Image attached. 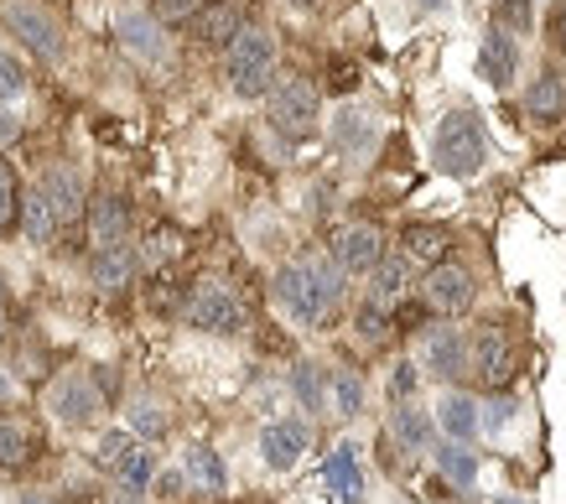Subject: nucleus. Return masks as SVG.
I'll use <instances>...</instances> for the list:
<instances>
[{
  "label": "nucleus",
  "instance_id": "nucleus-1",
  "mask_svg": "<svg viewBox=\"0 0 566 504\" xmlns=\"http://www.w3.org/2000/svg\"><path fill=\"white\" fill-rule=\"evenodd\" d=\"M275 302L302 328H323L327 317L338 313V302H344V271L323 261V255H302V261L275 271Z\"/></svg>",
  "mask_w": 566,
  "mask_h": 504
},
{
  "label": "nucleus",
  "instance_id": "nucleus-2",
  "mask_svg": "<svg viewBox=\"0 0 566 504\" xmlns=\"http://www.w3.org/2000/svg\"><path fill=\"white\" fill-rule=\"evenodd\" d=\"M431 161H437V172H447V177H479L483 172V161H489V130H483L479 109H452V115L437 125Z\"/></svg>",
  "mask_w": 566,
  "mask_h": 504
},
{
  "label": "nucleus",
  "instance_id": "nucleus-3",
  "mask_svg": "<svg viewBox=\"0 0 566 504\" xmlns=\"http://www.w3.org/2000/svg\"><path fill=\"white\" fill-rule=\"evenodd\" d=\"M275 78V42L260 27H240L229 36V88L240 99H260Z\"/></svg>",
  "mask_w": 566,
  "mask_h": 504
},
{
  "label": "nucleus",
  "instance_id": "nucleus-4",
  "mask_svg": "<svg viewBox=\"0 0 566 504\" xmlns=\"http://www.w3.org/2000/svg\"><path fill=\"white\" fill-rule=\"evenodd\" d=\"M265 109H271V125L286 140H307L312 130H317L323 99H317V84H312V78L286 73V78H275V84L265 88Z\"/></svg>",
  "mask_w": 566,
  "mask_h": 504
},
{
  "label": "nucleus",
  "instance_id": "nucleus-5",
  "mask_svg": "<svg viewBox=\"0 0 566 504\" xmlns=\"http://www.w3.org/2000/svg\"><path fill=\"white\" fill-rule=\"evenodd\" d=\"M468 375L479 380V390H510L515 385V375H520V348H515V338L504 328H479L473 333V344H468Z\"/></svg>",
  "mask_w": 566,
  "mask_h": 504
},
{
  "label": "nucleus",
  "instance_id": "nucleus-6",
  "mask_svg": "<svg viewBox=\"0 0 566 504\" xmlns=\"http://www.w3.org/2000/svg\"><path fill=\"white\" fill-rule=\"evenodd\" d=\"M416 292H421V307H427L431 317H463L468 307H473L479 286H473V271H468V265L437 261V265H427V276H421Z\"/></svg>",
  "mask_w": 566,
  "mask_h": 504
},
{
  "label": "nucleus",
  "instance_id": "nucleus-7",
  "mask_svg": "<svg viewBox=\"0 0 566 504\" xmlns=\"http://www.w3.org/2000/svg\"><path fill=\"white\" fill-rule=\"evenodd\" d=\"M48 411L63 421V427H88V421H99V411H104V390L94 385V375L69 369V375H57V380L48 385Z\"/></svg>",
  "mask_w": 566,
  "mask_h": 504
},
{
  "label": "nucleus",
  "instance_id": "nucleus-8",
  "mask_svg": "<svg viewBox=\"0 0 566 504\" xmlns=\"http://www.w3.org/2000/svg\"><path fill=\"white\" fill-rule=\"evenodd\" d=\"M0 21L32 48L42 63H57V57H63V27H57V17L42 11L36 0H6V6H0Z\"/></svg>",
  "mask_w": 566,
  "mask_h": 504
},
{
  "label": "nucleus",
  "instance_id": "nucleus-9",
  "mask_svg": "<svg viewBox=\"0 0 566 504\" xmlns=\"http://www.w3.org/2000/svg\"><path fill=\"white\" fill-rule=\"evenodd\" d=\"M182 317H188L198 333H240L244 328V302L229 292V286H219V281H203V286H192Z\"/></svg>",
  "mask_w": 566,
  "mask_h": 504
},
{
  "label": "nucleus",
  "instance_id": "nucleus-10",
  "mask_svg": "<svg viewBox=\"0 0 566 504\" xmlns=\"http://www.w3.org/2000/svg\"><path fill=\"white\" fill-rule=\"evenodd\" d=\"M385 255V234L375 224H344L333 229V240H327V261L338 265L344 276H369Z\"/></svg>",
  "mask_w": 566,
  "mask_h": 504
},
{
  "label": "nucleus",
  "instance_id": "nucleus-11",
  "mask_svg": "<svg viewBox=\"0 0 566 504\" xmlns=\"http://www.w3.org/2000/svg\"><path fill=\"white\" fill-rule=\"evenodd\" d=\"M411 296V261L406 255H379V265L369 271V307H379V313H390V323H395V313H400V302Z\"/></svg>",
  "mask_w": 566,
  "mask_h": 504
},
{
  "label": "nucleus",
  "instance_id": "nucleus-12",
  "mask_svg": "<svg viewBox=\"0 0 566 504\" xmlns=\"http://www.w3.org/2000/svg\"><path fill=\"white\" fill-rule=\"evenodd\" d=\"M36 192L48 198V209H52V219H57V229L78 224V219H84V209H88L84 182H78V172H69V167H48V172H42V182H36Z\"/></svg>",
  "mask_w": 566,
  "mask_h": 504
},
{
  "label": "nucleus",
  "instance_id": "nucleus-13",
  "mask_svg": "<svg viewBox=\"0 0 566 504\" xmlns=\"http://www.w3.org/2000/svg\"><path fill=\"white\" fill-rule=\"evenodd\" d=\"M84 224H88V244L94 250H109V244H130V203L125 198H94L84 209Z\"/></svg>",
  "mask_w": 566,
  "mask_h": 504
},
{
  "label": "nucleus",
  "instance_id": "nucleus-14",
  "mask_svg": "<svg viewBox=\"0 0 566 504\" xmlns=\"http://www.w3.org/2000/svg\"><path fill=\"white\" fill-rule=\"evenodd\" d=\"M307 442H312L307 421H296V417L271 421V427L260 432V458H265L275 473H286V469H296V458L307 452Z\"/></svg>",
  "mask_w": 566,
  "mask_h": 504
},
{
  "label": "nucleus",
  "instance_id": "nucleus-15",
  "mask_svg": "<svg viewBox=\"0 0 566 504\" xmlns=\"http://www.w3.org/2000/svg\"><path fill=\"white\" fill-rule=\"evenodd\" d=\"M136 271H140V255L130 244H109V250H94V255H88V276H94V286H99L104 296L125 292V286L136 281Z\"/></svg>",
  "mask_w": 566,
  "mask_h": 504
},
{
  "label": "nucleus",
  "instance_id": "nucleus-16",
  "mask_svg": "<svg viewBox=\"0 0 566 504\" xmlns=\"http://www.w3.org/2000/svg\"><path fill=\"white\" fill-rule=\"evenodd\" d=\"M515 73H520V42L489 27V36H483V48H479V78L494 88H510Z\"/></svg>",
  "mask_w": 566,
  "mask_h": 504
},
{
  "label": "nucleus",
  "instance_id": "nucleus-17",
  "mask_svg": "<svg viewBox=\"0 0 566 504\" xmlns=\"http://www.w3.org/2000/svg\"><path fill=\"white\" fill-rule=\"evenodd\" d=\"M525 109H531L535 125H556L566 109V73L562 69H541L535 73L531 94H525Z\"/></svg>",
  "mask_w": 566,
  "mask_h": 504
},
{
  "label": "nucleus",
  "instance_id": "nucleus-18",
  "mask_svg": "<svg viewBox=\"0 0 566 504\" xmlns=\"http://www.w3.org/2000/svg\"><path fill=\"white\" fill-rule=\"evenodd\" d=\"M427 369L437 375V380H458V375H468V344L452 328H437L427 338Z\"/></svg>",
  "mask_w": 566,
  "mask_h": 504
},
{
  "label": "nucleus",
  "instance_id": "nucleus-19",
  "mask_svg": "<svg viewBox=\"0 0 566 504\" xmlns=\"http://www.w3.org/2000/svg\"><path fill=\"white\" fill-rule=\"evenodd\" d=\"M333 146L338 151H354V157H364L369 146H375V115L359 105L338 109V120H333Z\"/></svg>",
  "mask_w": 566,
  "mask_h": 504
},
{
  "label": "nucleus",
  "instance_id": "nucleus-20",
  "mask_svg": "<svg viewBox=\"0 0 566 504\" xmlns=\"http://www.w3.org/2000/svg\"><path fill=\"white\" fill-rule=\"evenodd\" d=\"M192 21H198V42H208V48H229V36L244 27L234 0H213V6H203Z\"/></svg>",
  "mask_w": 566,
  "mask_h": 504
},
{
  "label": "nucleus",
  "instance_id": "nucleus-21",
  "mask_svg": "<svg viewBox=\"0 0 566 504\" xmlns=\"http://www.w3.org/2000/svg\"><path fill=\"white\" fill-rule=\"evenodd\" d=\"M400 244H406V261H421V265H437L447 261V229L437 224H406L400 229Z\"/></svg>",
  "mask_w": 566,
  "mask_h": 504
},
{
  "label": "nucleus",
  "instance_id": "nucleus-22",
  "mask_svg": "<svg viewBox=\"0 0 566 504\" xmlns=\"http://www.w3.org/2000/svg\"><path fill=\"white\" fill-rule=\"evenodd\" d=\"M390 437L406 452H427L431 448V417H427V411H416V406H395Z\"/></svg>",
  "mask_w": 566,
  "mask_h": 504
},
{
  "label": "nucleus",
  "instance_id": "nucleus-23",
  "mask_svg": "<svg viewBox=\"0 0 566 504\" xmlns=\"http://www.w3.org/2000/svg\"><path fill=\"white\" fill-rule=\"evenodd\" d=\"M359 448H338L333 452V463H327V479H333V489H338V500L344 504H359L364 500V479H359V458H354Z\"/></svg>",
  "mask_w": 566,
  "mask_h": 504
},
{
  "label": "nucleus",
  "instance_id": "nucleus-24",
  "mask_svg": "<svg viewBox=\"0 0 566 504\" xmlns=\"http://www.w3.org/2000/svg\"><path fill=\"white\" fill-rule=\"evenodd\" d=\"M437 417H442V427H447V437H452V442H468V437H479V400L447 396L442 406H437Z\"/></svg>",
  "mask_w": 566,
  "mask_h": 504
},
{
  "label": "nucleus",
  "instance_id": "nucleus-25",
  "mask_svg": "<svg viewBox=\"0 0 566 504\" xmlns=\"http://www.w3.org/2000/svg\"><path fill=\"white\" fill-rule=\"evenodd\" d=\"M120 42H125V48H130L136 57H151V63L167 53V48H161V27H156L151 17H125V21H120Z\"/></svg>",
  "mask_w": 566,
  "mask_h": 504
},
{
  "label": "nucleus",
  "instance_id": "nucleus-26",
  "mask_svg": "<svg viewBox=\"0 0 566 504\" xmlns=\"http://www.w3.org/2000/svg\"><path fill=\"white\" fill-rule=\"evenodd\" d=\"M21 229H27V240L32 244H48L52 234H57V219H52V209H48V198H42V192H27V198H21Z\"/></svg>",
  "mask_w": 566,
  "mask_h": 504
},
{
  "label": "nucleus",
  "instance_id": "nucleus-27",
  "mask_svg": "<svg viewBox=\"0 0 566 504\" xmlns=\"http://www.w3.org/2000/svg\"><path fill=\"white\" fill-rule=\"evenodd\" d=\"M327 406L338 411V417H359V406H364V385L354 369H333L327 375Z\"/></svg>",
  "mask_w": 566,
  "mask_h": 504
},
{
  "label": "nucleus",
  "instance_id": "nucleus-28",
  "mask_svg": "<svg viewBox=\"0 0 566 504\" xmlns=\"http://www.w3.org/2000/svg\"><path fill=\"white\" fill-rule=\"evenodd\" d=\"M32 463V432L21 421L0 417V469H27Z\"/></svg>",
  "mask_w": 566,
  "mask_h": 504
},
{
  "label": "nucleus",
  "instance_id": "nucleus-29",
  "mask_svg": "<svg viewBox=\"0 0 566 504\" xmlns=\"http://www.w3.org/2000/svg\"><path fill=\"white\" fill-rule=\"evenodd\" d=\"M115 479H120V484H130V489H146L156 479V458L146 448H140V442H130V448L120 452V463H115Z\"/></svg>",
  "mask_w": 566,
  "mask_h": 504
},
{
  "label": "nucleus",
  "instance_id": "nucleus-30",
  "mask_svg": "<svg viewBox=\"0 0 566 504\" xmlns=\"http://www.w3.org/2000/svg\"><path fill=\"white\" fill-rule=\"evenodd\" d=\"M531 27H535V6H531V0H494V32L525 36Z\"/></svg>",
  "mask_w": 566,
  "mask_h": 504
},
{
  "label": "nucleus",
  "instance_id": "nucleus-31",
  "mask_svg": "<svg viewBox=\"0 0 566 504\" xmlns=\"http://www.w3.org/2000/svg\"><path fill=\"white\" fill-rule=\"evenodd\" d=\"M437 469H442L452 484H473V479H479V458H473L463 442H447V448H437Z\"/></svg>",
  "mask_w": 566,
  "mask_h": 504
},
{
  "label": "nucleus",
  "instance_id": "nucleus-32",
  "mask_svg": "<svg viewBox=\"0 0 566 504\" xmlns=\"http://www.w3.org/2000/svg\"><path fill=\"white\" fill-rule=\"evenodd\" d=\"M292 390H296V400H302L307 411H327V375L317 365H296Z\"/></svg>",
  "mask_w": 566,
  "mask_h": 504
},
{
  "label": "nucleus",
  "instance_id": "nucleus-33",
  "mask_svg": "<svg viewBox=\"0 0 566 504\" xmlns=\"http://www.w3.org/2000/svg\"><path fill=\"white\" fill-rule=\"evenodd\" d=\"M188 479H198L203 489H223V484H229V473H223V463H219V452H213V448H192L188 452Z\"/></svg>",
  "mask_w": 566,
  "mask_h": 504
},
{
  "label": "nucleus",
  "instance_id": "nucleus-34",
  "mask_svg": "<svg viewBox=\"0 0 566 504\" xmlns=\"http://www.w3.org/2000/svg\"><path fill=\"white\" fill-rule=\"evenodd\" d=\"M182 255V234L177 229H151V240H146V250H140V261L146 265H167V261H177Z\"/></svg>",
  "mask_w": 566,
  "mask_h": 504
},
{
  "label": "nucleus",
  "instance_id": "nucleus-35",
  "mask_svg": "<svg viewBox=\"0 0 566 504\" xmlns=\"http://www.w3.org/2000/svg\"><path fill=\"white\" fill-rule=\"evenodd\" d=\"M208 0H151V21L156 27H188Z\"/></svg>",
  "mask_w": 566,
  "mask_h": 504
},
{
  "label": "nucleus",
  "instance_id": "nucleus-36",
  "mask_svg": "<svg viewBox=\"0 0 566 504\" xmlns=\"http://www.w3.org/2000/svg\"><path fill=\"white\" fill-rule=\"evenodd\" d=\"M21 94H27V69H21L17 53L0 48V105H11V99H21Z\"/></svg>",
  "mask_w": 566,
  "mask_h": 504
},
{
  "label": "nucleus",
  "instance_id": "nucleus-37",
  "mask_svg": "<svg viewBox=\"0 0 566 504\" xmlns=\"http://www.w3.org/2000/svg\"><path fill=\"white\" fill-rule=\"evenodd\" d=\"M17 209H21V192H17V172L0 161V229L17 224Z\"/></svg>",
  "mask_w": 566,
  "mask_h": 504
},
{
  "label": "nucleus",
  "instance_id": "nucleus-38",
  "mask_svg": "<svg viewBox=\"0 0 566 504\" xmlns=\"http://www.w3.org/2000/svg\"><path fill=\"white\" fill-rule=\"evenodd\" d=\"M130 427H136L140 437H161L167 432V417L156 411L151 400H136V406H130Z\"/></svg>",
  "mask_w": 566,
  "mask_h": 504
},
{
  "label": "nucleus",
  "instance_id": "nucleus-39",
  "mask_svg": "<svg viewBox=\"0 0 566 504\" xmlns=\"http://www.w3.org/2000/svg\"><path fill=\"white\" fill-rule=\"evenodd\" d=\"M510 417H515V400L504 396V390H494V406H489V417H479V427L499 432V427H510Z\"/></svg>",
  "mask_w": 566,
  "mask_h": 504
},
{
  "label": "nucleus",
  "instance_id": "nucleus-40",
  "mask_svg": "<svg viewBox=\"0 0 566 504\" xmlns=\"http://www.w3.org/2000/svg\"><path fill=\"white\" fill-rule=\"evenodd\" d=\"M125 448H130V432H109V437H99V452H94V458H99V469H115Z\"/></svg>",
  "mask_w": 566,
  "mask_h": 504
},
{
  "label": "nucleus",
  "instance_id": "nucleus-41",
  "mask_svg": "<svg viewBox=\"0 0 566 504\" xmlns=\"http://www.w3.org/2000/svg\"><path fill=\"white\" fill-rule=\"evenodd\" d=\"M385 328H390V313H379V307H369V302H364V313H359V333L369 338V344H379V338H385Z\"/></svg>",
  "mask_w": 566,
  "mask_h": 504
},
{
  "label": "nucleus",
  "instance_id": "nucleus-42",
  "mask_svg": "<svg viewBox=\"0 0 566 504\" xmlns=\"http://www.w3.org/2000/svg\"><path fill=\"white\" fill-rule=\"evenodd\" d=\"M416 390V365H395V375H390V396H411Z\"/></svg>",
  "mask_w": 566,
  "mask_h": 504
},
{
  "label": "nucleus",
  "instance_id": "nucleus-43",
  "mask_svg": "<svg viewBox=\"0 0 566 504\" xmlns=\"http://www.w3.org/2000/svg\"><path fill=\"white\" fill-rule=\"evenodd\" d=\"M551 48L566 53V0H556V11H551Z\"/></svg>",
  "mask_w": 566,
  "mask_h": 504
},
{
  "label": "nucleus",
  "instance_id": "nucleus-44",
  "mask_svg": "<svg viewBox=\"0 0 566 504\" xmlns=\"http://www.w3.org/2000/svg\"><path fill=\"white\" fill-rule=\"evenodd\" d=\"M109 504H146V494H140V489H130V484H120L115 494H109Z\"/></svg>",
  "mask_w": 566,
  "mask_h": 504
},
{
  "label": "nucleus",
  "instance_id": "nucleus-45",
  "mask_svg": "<svg viewBox=\"0 0 566 504\" xmlns=\"http://www.w3.org/2000/svg\"><path fill=\"white\" fill-rule=\"evenodd\" d=\"M21 136V125H17V115H6V109H0V140H6V146H11V140Z\"/></svg>",
  "mask_w": 566,
  "mask_h": 504
},
{
  "label": "nucleus",
  "instance_id": "nucleus-46",
  "mask_svg": "<svg viewBox=\"0 0 566 504\" xmlns=\"http://www.w3.org/2000/svg\"><path fill=\"white\" fill-rule=\"evenodd\" d=\"M11 338V307H6V296H0V344Z\"/></svg>",
  "mask_w": 566,
  "mask_h": 504
},
{
  "label": "nucleus",
  "instance_id": "nucleus-47",
  "mask_svg": "<svg viewBox=\"0 0 566 504\" xmlns=\"http://www.w3.org/2000/svg\"><path fill=\"white\" fill-rule=\"evenodd\" d=\"M431 6H442V0H421V11H431Z\"/></svg>",
  "mask_w": 566,
  "mask_h": 504
},
{
  "label": "nucleus",
  "instance_id": "nucleus-48",
  "mask_svg": "<svg viewBox=\"0 0 566 504\" xmlns=\"http://www.w3.org/2000/svg\"><path fill=\"white\" fill-rule=\"evenodd\" d=\"M6 390H11V385H6V375H0V400H6Z\"/></svg>",
  "mask_w": 566,
  "mask_h": 504
},
{
  "label": "nucleus",
  "instance_id": "nucleus-49",
  "mask_svg": "<svg viewBox=\"0 0 566 504\" xmlns=\"http://www.w3.org/2000/svg\"><path fill=\"white\" fill-rule=\"evenodd\" d=\"M296 6H317V0H296Z\"/></svg>",
  "mask_w": 566,
  "mask_h": 504
}]
</instances>
